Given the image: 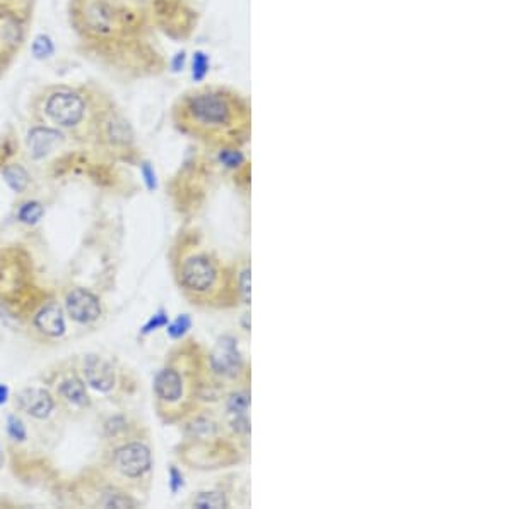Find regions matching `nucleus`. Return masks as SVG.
<instances>
[{"instance_id": "nucleus-27", "label": "nucleus", "mask_w": 513, "mask_h": 509, "mask_svg": "<svg viewBox=\"0 0 513 509\" xmlns=\"http://www.w3.org/2000/svg\"><path fill=\"white\" fill-rule=\"evenodd\" d=\"M103 506L106 508H134L135 503L128 496L123 494H108V498L103 501Z\"/></svg>"}, {"instance_id": "nucleus-17", "label": "nucleus", "mask_w": 513, "mask_h": 509, "mask_svg": "<svg viewBox=\"0 0 513 509\" xmlns=\"http://www.w3.org/2000/svg\"><path fill=\"white\" fill-rule=\"evenodd\" d=\"M248 395L245 391L235 393L230 400H228V417H230V424L240 434H248L250 426H248Z\"/></svg>"}, {"instance_id": "nucleus-14", "label": "nucleus", "mask_w": 513, "mask_h": 509, "mask_svg": "<svg viewBox=\"0 0 513 509\" xmlns=\"http://www.w3.org/2000/svg\"><path fill=\"white\" fill-rule=\"evenodd\" d=\"M26 271L19 258L12 256H0V297L11 299L23 288Z\"/></svg>"}, {"instance_id": "nucleus-32", "label": "nucleus", "mask_w": 513, "mask_h": 509, "mask_svg": "<svg viewBox=\"0 0 513 509\" xmlns=\"http://www.w3.org/2000/svg\"><path fill=\"white\" fill-rule=\"evenodd\" d=\"M7 398H9V388L4 386V384H0V405L6 403Z\"/></svg>"}, {"instance_id": "nucleus-15", "label": "nucleus", "mask_w": 513, "mask_h": 509, "mask_svg": "<svg viewBox=\"0 0 513 509\" xmlns=\"http://www.w3.org/2000/svg\"><path fill=\"white\" fill-rule=\"evenodd\" d=\"M18 402L19 407L33 419H47L55 407L50 393L42 388H27L19 395Z\"/></svg>"}, {"instance_id": "nucleus-19", "label": "nucleus", "mask_w": 513, "mask_h": 509, "mask_svg": "<svg viewBox=\"0 0 513 509\" xmlns=\"http://www.w3.org/2000/svg\"><path fill=\"white\" fill-rule=\"evenodd\" d=\"M58 395L62 396L63 402L72 405V407L82 408L89 403V396H87L84 383L79 378H69L60 383Z\"/></svg>"}, {"instance_id": "nucleus-31", "label": "nucleus", "mask_w": 513, "mask_h": 509, "mask_svg": "<svg viewBox=\"0 0 513 509\" xmlns=\"http://www.w3.org/2000/svg\"><path fill=\"white\" fill-rule=\"evenodd\" d=\"M183 486V477L176 468H171L170 470V487L171 492H176L180 487Z\"/></svg>"}, {"instance_id": "nucleus-10", "label": "nucleus", "mask_w": 513, "mask_h": 509, "mask_svg": "<svg viewBox=\"0 0 513 509\" xmlns=\"http://www.w3.org/2000/svg\"><path fill=\"white\" fill-rule=\"evenodd\" d=\"M209 362L212 371L223 378H236L242 372V355L238 352L236 340L231 336H224L212 348Z\"/></svg>"}, {"instance_id": "nucleus-24", "label": "nucleus", "mask_w": 513, "mask_h": 509, "mask_svg": "<svg viewBox=\"0 0 513 509\" xmlns=\"http://www.w3.org/2000/svg\"><path fill=\"white\" fill-rule=\"evenodd\" d=\"M190 326H192V319L188 318L187 314H183V316H180L178 319H175L170 326H168V335L175 340L182 338V336L185 335L188 330H190Z\"/></svg>"}, {"instance_id": "nucleus-22", "label": "nucleus", "mask_w": 513, "mask_h": 509, "mask_svg": "<svg viewBox=\"0 0 513 509\" xmlns=\"http://www.w3.org/2000/svg\"><path fill=\"white\" fill-rule=\"evenodd\" d=\"M207 72H209V57L204 52H195L192 59V78L195 83H200L206 79Z\"/></svg>"}, {"instance_id": "nucleus-28", "label": "nucleus", "mask_w": 513, "mask_h": 509, "mask_svg": "<svg viewBox=\"0 0 513 509\" xmlns=\"http://www.w3.org/2000/svg\"><path fill=\"white\" fill-rule=\"evenodd\" d=\"M238 292L240 295H242L243 302L250 304V270H248V268H245V270L240 273Z\"/></svg>"}, {"instance_id": "nucleus-2", "label": "nucleus", "mask_w": 513, "mask_h": 509, "mask_svg": "<svg viewBox=\"0 0 513 509\" xmlns=\"http://www.w3.org/2000/svg\"><path fill=\"white\" fill-rule=\"evenodd\" d=\"M115 102L106 88L94 81L50 83L30 98V115L67 136V139L93 144L96 129L106 108Z\"/></svg>"}, {"instance_id": "nucleus-25", "label": "nucleus", "mask_w": 513, "mask_h": 509, "mask_svg": "<svg viewBox=\"0 0 513 509\" xmlns=\"http://www.w3.org/2000/svg\"><path fill=\"white\" fill-rule=\"evenodd\" d=\"M219 160H221L223 165L228 168H238L243 163V156L238 150H230V148L224 146L221 151H219Z\"/></svg>"}, {"instance_id": "nucleus-16", "label": "nucleus", "mask_w": 513, "mask_h": 509, "mask_svg": "<svg viewBox=\"0 0 513 509\" xmlns=\"http://www.w3.org/2000/svg\"><path fill=\"white\" fill-rule=\"evenodd\" d=\"M35 328L42 335L50 336V338H58L66 333V319H63V312L57 304H48V306L42 307L35 316Z\"/></svg>"}, {"instance_id": "nucleus-21", "label": "nucleus", "mask_w": 513, "mask_h": 509, "mask_svg": "<svg viewBox=\"0 0 513 509\" xmlns=\"http://www.w3.org/2000/svg\"><path fill=\"white\" fill-rule=\"evenodd\" d=\"M43 215H45V208L38 201L24 203L18 210V218L26 225H36L43 218Z\"/></svg>"}, {"instance_id": "nucleus-26", "label": "nucleus", "mask_w": 513, "mask_h": 509, "mask_svg": "<svg viewBox=\"0 0 513 509\" xmlns=\"http://www.w3.org/2000/svg\"><path fill=\"white\" fill-rule=\"evenodd\" d=\"M7 432L14 441H24L26 439V427L21 422V419H18L16 415H11L7 419Z\"/></svg>"}, {"instance_id": "nucleus-33", "label": "nucleus", "mask_w": 513, "mask_h": 509, "mask_svg": "<svg viewBox=\"0 0 513 509\" xmlns=\"http://www.w3.org/2000/svg\"><path fill=\"white\" fill-rule=\"evenodd\" d=\"M0 465H2V453H0Z\"/></svg>"}, {"instance_id": "nucleus-3", "label": "nucleus", "mask_w": 513, "mask_h": 509, "mask_svg": "<svg viewBox=\"0 0 513 509\" xmlns=\"http://www.w3.org/2000/svg\"><path fill=\"white\" fill-rule=\"evenodd\" d=\"M171 119L183 134L226 146L245 131L248 110L235 91L200 86L180 95L171 108Z\"/></svg>"}, {"instance_id": "nucleus-6", "label": "nucleus", "mask_w": 513, "mask_h": 509, "mask_svg": "<svg viewBox=\"0 0 513 509\" xmlns=\"http://www.w3.org/2000/svg\"><path fill=\"white\" fill-rule=\"evenodd\" d=\"M91 146H96L98 150H103L111 156H122V158H125L127 153L132 151L134 131H132L130 122L120 110L117 102L111 103L103 114Z\"/></svg>"}, {"instance_id": "nucleus-7", "label": "nucleus", "mask_w": 513, "mask_h": 509, "mask_svg": "<svg viewBox=\"0 0 513 509\" xmlns=\"http://www.w3.org/2000/svg\"><path fill=\"white\" fill-rule=\"evenodd\" d=\"M221 271L211 256L192 254L183 259L180 266V285L183 290L195 297H207L218 290Z\"/></svg>"}, {"instance_id": "nucleus-5", "label": "nucleus", "mask_w": 513, "mask_h": 509, "mask_svg": "<svg viewBox=\"0 0 513 509\" xmlns=\"http://www.w3.org/2000/svg\"><path fill=\"white\" fill-rule=\"evenodd\" d=\"M156 30L173 40H187L197 26V12L187 0H146Z\"/></svg>"}, {"instance_id": "nucleus-11", "label": "nucleus", "mask_w": 513, "mask_h": 509, "mask_svg": "<svg viewBox=\"0 0 513 509\" xmlns=\"http://www.w3.org/2000/svg\"><path fill=\"white\" fill-rule=\"evenodd\" d=\"M67 312L75 323L89 324L101 316V304L94 294L86 288H74L66 299Z\"/></svg>"}, {"instance_id": "nucleus-13", "label": "nucleus", "mask_w": 513, "mask_h": 509, "mask_svg": "<svg viewBox=\"0 0 513 509\" xmlns=\"http://www.w3.org/2000/svg\"><path fill=\"white\" fill-rule=\"evenodd\" d=\"M84 378L91 388L99 393H108L113 390L115 386V371L105 359L98 355H89L84 359L82 366Z\"/></svg>"}, {"instance_id": "nucleus-20", "label": "nucleus", "mask_w": 513, "mask_h": 509, "mask_svg": "<svg viewBox=\"0 0 513 509\" xmlns=\"http://www.w3.org/2000/svg\"><path fill=\"white\" fill-rule=\"evenodd\" d=\"M57 52V47H55L54 38L47 33H38L33 36L31 40V55H33L35 60H39V62H45V60H50Z\"/></svg>"}, {"instance_id": "nucleus-9", "label": "nucleus", "mask_w": 513, "mask_h": 509, "mask_svg": "<svg viewBox=\"0 0 513 509\" xmlns=\"http://www.w3.org/2000/svg\"><path fill=\"white\" fill-rule=\"evenodd\" d=\"M115 468L128 479H139L151 468L149 448L140 443H130L115 453Z\"/></svg>"}, {"instance_id": "nucleus-1", "label": "nucleus", "mask_w": 513, "mask_h": 509, "mask_svg": "<svg viewBox=\"0 0 513 509\" xmlns=\"http://www.w3.org/2000/svg\"><path fill=\"white\" fill-rule=\"evenodd\" d=\"M67 23L75 52L111 78L135 81L166 67L146 0H67Z\"/></svg>"}, {"instance_id": "nucleus-29", "label": "nucleus", "mask_w": 513, "mask_h": 509, "mask_svg": "<svg viewBox=\"0 0 513 509\" xmlns=\"http://www.w3.org/2000/svg\"><path fill=\"white\" fill-rule=\"evenodd\" d=\"M166 324H168V318H166V314H164V312L161 311V312H158V314H156L154 318L149 319V323H147L146 326L142 328V333H144V335H149V333L156 331V330H158V328L166 326Z\"/></svg>"}, {"instance_id": "nucleus-12", "label": "nucleus", "mask_w": 513, "mask_h": 509, "mask_svg": "<svg viewBox=\"0 0 513 509\" xmlns=\"http://www.w3.org/2000/svg\"><path fill=\"white\" fill-rule=\"evenodd\" d=\"M154 393L158 396L159 403L178 405L185 395V381L182 374L173 367H166L159 371V374L154 379Z\"/></svg>"}, {"instance_id": "nucleus-4", "label": "nucleus", "mask_w": 513, "mask_h": 509, "mask_svg": "<svg viewBox=\"0 0 513 509\" xmlns=\"http://www.w3.org/2000/svg\"><path fill=\"white\" fill-rule=\"evenodd\" d=\"M35 12L36 0H0V79L30 42Z\"/></svg>"}, {"instance_id": "nucleus-23", "label": "nucleus", "mask_w": 513, "mask_h": 509, "mask_svg": "<svg viewBox=\"0 0 513 509\" xmlns=\"http://www.w3.org/2000/svg\"><path fill=\"white\" fill-rule=\"evenodd\" d=\"M194 506L197 508H224L228 506L226 499H224L223 494H219V492H204V494H200L197 499L194 501Z\"/></svg>"}, {"instance_id": "nucleus-30", "label": "nucleus", "mask_w": 513, "mask_h": 509, "mask_svg": "<svg viewBox=\"0 0 513 509\" xmlns=\"http://www.w3.org/2000/svg\"><path fill=\"white\" fill-rule=\"evenodd\" d=\"M140 172H142V177L144 180H146L147 187H149L151 191L156 189V174L154 170H152L151 165L147 162H144L142 165H140Z\"/></svg>"}, {"instance_id": "nucleus-18", "label": "nucleus", "mask_w": 513, "mask_h": 509, "mask_svg": "<svg viewBox=\"0 0 513 509\" xmlns=\"http://www.w3.org/2000/svg\"><path fill=\"white\" fill-rule=\"evenodd\" d=\"M0 174H2L4 182L9 186L11 191H14L16 194H23V192L27 191L31 184V175L30 172L24 168L21 163H7L0 168Z\"/></svg>"}, {"instance_id": "nucleus-8", "label": "nucleus", "mask_w": 513, "mask_h": 509, "mask_svg": "<svg viewBox=\"0 0 513 509\" xmlns=\"http://www.w3.org/2000/svg\"><path fill=\"white\" fill-rule=\"evenodd\" d=\"M67 141V136L58 129H54L50 126H43V124H35L26 136V150L30 158L33 162H39V160L47 158L58 148L63 146Z\"/></svg>"}]
</instances>
